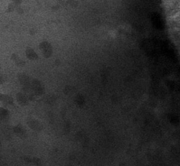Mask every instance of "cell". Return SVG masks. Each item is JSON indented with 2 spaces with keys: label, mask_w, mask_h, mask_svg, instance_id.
Here are the masks:
<instances>
[{
  "label": "cell",
  "mask_w": 180,
  "mask_h": 166,
  "mask_svg": "<svg viewBox=\"0 0 180 166\" xmlns=\"http://www.w3.org/2000/svg\"><path fill=\"white\" fill-rule=\"evenodd\" d=\"M39 49L45 58L51 57L53 53L52 47L51 44L47 41L42 42L39 44Z\"/></svg>",
  "instance_id": "6da1fadb"
},
{
  "label": "cell",
  "mask_w": 180,
  "mask_h": 166,
  "mask_svg": "<svg viewBox=\"0 0 180 166\" xmlns=\"http://www.w3.org/2000/svg\"><path fill=\"white\" fill-rule=\"evenodd\" d=\"M31 88L35 95L41 96L45 92V89L42 82L37 79L33 80L31 85Z\"/></svg>",
  "instance_id": "7a4b0ae2"
},
{
  "label": "cell",
  "mask_w": 180,
  "mask_h": 166,
  "mask_svg": "<svg viewBox=\"0 0 180 166\" xmlns=\"http://www.w3.org/2000/svg\"><path fill=\"white\" fill-rule=\"evenodd\" d=\"M27 123L30 128L35 131H41L43 129V125L38 120L32 118H29L27 121Z\"/></svg>",
  "instance_id": "3957f363"
},
{
  "label": "cell",
  "mask_w": 180,
  "mask_h": 166,
  "mask_svg": "<svg viewBox=\"0 0 180 166\" xmlns=\"http://www.w3.org/2000/svg\"><path fill=\"white\" fill-rule=\"evenodd\" d=\"M16 101L21 106H26L29 104V98L22 92H19L16 95Z\"/></svg>",
  "instance_id": "277c9868"
},
{
  "label": "cell",
  "mask_w": 180,
  "mask_h": 166,
  "mask_svg": "<svg viewBox=\"0 0 180 166\" xmlns=\"http://www.w3.org/2000/svg\"><path fill=\"white\" fill-rule=\"evenodd\" d=\"M19 80L20 81L21 85H22L24 88V89L28 90L30 87V79L28 76L26 74H21L19 76Z\"/></svg>",
  "instance_id": "5b68a950"
},
{
  "label": "cell",
  "mask_w": 180,
  "mask_h": 166,
  "mask_svg": "<svg viewBox=\"0 0 180 166\" xmlns=\"http://www.w3.org/2000/svg\"><path fill=\"white\" fill-rule=\"evenodd\" d=\"M0 100L2 103L6 106H12L13 105V99L9 95L1 94Z\"/></svg>",
  "instance_id": "8992f818"
},
{
  "label": "cell",
  "mask_w": 180,
  "mask_h": 166,
  "mask_svg": "<svg viewBox=\"0 0 180 166\" xmlns=\"http://www.w3.org/2000/svg\"><path fill=\"white\" fill-rule=\"evenodd\" d=\"M26 56L28 58V59L34 61L39 59V56L34 50L31 49L30 48H27L26 50Z\"/></svg>",
  "instance_id": "52a82bcc"
},
{
  "label": "cell",
  "mask_w": 180,
  "mask_h": 166,
  "mask_svg": "<svg viewBox=\"0 0 180 166\" xmlns=\"http://www.w3.org/2000/svg\"><path fill=\"white\" fill-rule=\"evenodd\" d=\"M11 59L18 67H23L26 64V62L16 54H12Z\"/></svg>",
  "instance_id": "ba28073f"
},
{
  "label": "cell",
  "mask_w": 180,
  "mask_h": 166,
  "mask_svg": "<svg viewBox=\"0 0 180 166\" xmlns=\"http://www.w3.org/2000/svg\"><path fill=\"white\" fill-rule=\"evenodd\" d=\"M13 130L15 133L21 138L24 137L26 135V130L24 128L22 125H17L14 127Z\"/></svg>",
  "instance_id": "9c48e42d"
},
{
  "label": "cell",
  "mask_w": 180,
  "mask_h": 166,
  "mask_svg": "<svg viewBox=\"0 0 180 166\" xmlns=\"http://www.w3.org/2000/svg\"><path fill=\"white\" fill-rule=\"evenodd\" d=\"M23 160L29 162V163H32L36 165H40L41 164V161L40 159L34 157V158H31V157H27V156H24L23 157Z\"/></svg>",
  "instance_id": "30bf717a"
},
{
  "label": "cell",
  "mask_w": 180,
  "mask_h": 166,
  "mask_svg": "<svg viewBox=\"0 0 180 166\" xmlns=\"http://www.w3.org/2000/svg\"><path fill=\"white\" fill-rule=\"evenodd\" d=\"M0 115L2 120H6L9 117V112L6 109L1 108L0 110Z\"/></svg>",
  "instance_id": "8fae6325"
}]
</instances>
